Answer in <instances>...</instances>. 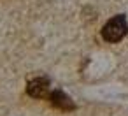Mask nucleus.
I'll list each match as a JSON object with an SVG mask.
<instances>
[{"instance_id": "f257e3e1", "label": "nucleus", "mask_w": 128, "mask_h": 116, "mask_svg": "<svg viewBox=\"0 0 128 116\" xmlns=\"http://www.w3.org/2000/svg\"><path fill=\"white\" fill-rule=\"evenodd\" d=\"M128 32V23H126V18L123 14H118L114 16L112 20H109L104 28H102V37L107 41V42H118L121 41Z\"/></svg>"}, {"instance_id": "f03ea898", "label": "nucleus", "mask_w": 128, "mask_h": 116, "mask_svg": "<svg viewBox=\"0 0 128 116\" xmlns=\"http://www.w3.org/2000/svg\"><path fill=\"white\" fill-rule=\"evenodd\" d=\"M26 93L30 97H35V98L49 97V93H51L49 81L46 77H34V79H30L28 84H26Z\"/></svg>"}, {"instance_id": "7ed1b4c3", "label": "nucleus", "mask_w": 128, "mask_h": 116, "mask_svg": "<svg viewBox=\"0 0 128 116\" xmlns=\"http://www.w3.org/2000/svg\"><path fill=\"white\" fill-rule=\"evenodd\" d=\"M48 98H49L51 105H54V107H58V109H63V111H72V109L76 107L74 100H72L68 95H65L63 91H60V90L51 91Z\"/></svg>"}]
</instances>
